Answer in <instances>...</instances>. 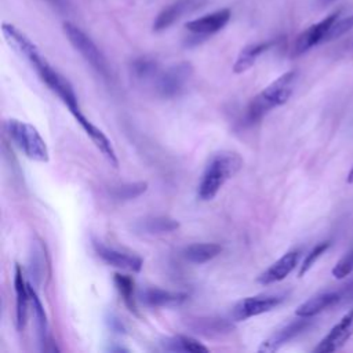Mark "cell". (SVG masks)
Returning <instances> with one entry per match:
<instances>
[{
  "instance_id": "26",
  "label": "cell",
  "mask_w": 353,
  "mask_h": 353,
  "mask_svg": "<svg viewBox=\"0 0 353 353\" xmlns=\"http://www.w3.org/2000/svg\"><path fill=\"white\" fill-rule=\"evenodd\" d=\"M32 254H30V263H29V272L33 277L34 285H39L44 277L46 273V251L41 241H34L32 244Z\"/></svg>"
},
{
  "instance_id": "8",
  "label": "cell",
  "mask_w": 353,
  "mask_h": 353,
  "mask_svg": "<svg viewBox=\"0 0 353 353\" xmlns=\"http://www.w3.org/2000/svg\"><path fill=\"white\" fill-rule=\"evenodd\" d=\"M92 247L97 255L110 266L119 268L125 272H132V273H138L143 266V261L141 256L123 252L120 250H116L113 247H109L101 243L99 240H92Z\"/></svg>"
},
{
  "instance_id": "1",
  "label": "cell",
  "mask_w": 353,
  "mask_h": 353,
  "mask_svg": "<svg viewBox=\"0 0 353 353\" xmlns=\"http://www.w3.org/2000/svg\"><path fill=\"white\" fill-rule=\"evenodd\" d=\"M1 30L6 40L30 63V66L34 69L40 80L54 94L58 95V98L68 106L69 112L72 114L80 112L81 109L73 85L65 76H62L57 69L52 68V65L39 51L36 44L25 33H22L18 28H15L11 23H3Z\"/></svg>"
},
{
  "instance_id": "18",
  "label": "cell",
  "mask_w": 353,
  "mask_h": 353,
  "mask_svg": "<svg viewBox=\"0 0 353 353\" xmlns=\"http://www.w3.org/2000/svg\"><path fill=\"white\" fill-rule=\"evenodd\" d=\"M338 302H341L339 291L321 292V294H317V295L312 296L310 299H307L302 305H299L295 310V314L298 317H313V316L319 314L320 312L334 306Z\"/></svg>"
},
{
  "instance_id": "27",
  "label": "cell",
  "mask_w": 353,
  "mask_h": 353,
  "mask_svg": "<svg viewBox=\"0 0 353 353\" xmlns=\"http://www.w3.org/2000/svg\"><path fill=\"white\" fill-rule=\"evenodd\" d=\"M131 72L139 80L156 79L159 74V63L153 58L141 57L132 61Z\"/></svg>"
},
{
  "instance_id": "25",
  "label": "cell",
  "mask_w": 353,
  "mask_h": 353,
  "mask_svg": "<svg viewBox=\"0 0 353 353\" xmlns=\"http://www.w3.org/2000/svg\"><path fill=\"white\" fill-rule=\"evenodd\" d=\"M113 283L116 285V290L119 291L120 296L123 298L124 305L128 307V310L137 313V302H135V287L134 280L121 273H116L113 277Z\"/></svg>"
},
{
  "instance_id": "15",
  "label": "cell",
  "mask_w": 353,
  "mask_h": 353,
  "mask_svg": "<svg viewBox=\"0 0 353 353\" xmlns=\"http://www.w3.org/2000/svg\"><path fill=\"white\" fill-rule=\"evenodd\" d=\"M204 0H175L174 3H171L168 7L163 8L157 14V17L153 22V30L154 32L165 30L172 23H175L183 14L190 12V11L196 10L197 7H200V4Z\"/></svg>"
},
{
  "instance_id": "6",
  "label": "cell",
  "mask_w": 353,
  "mask_h": 353,
  "mask_svg": "<svg viewBox=\"0 0 353 353\" xmlns=\"http://www.w3.org/2000/svg\"><path fill=\"white\" fill-rule=\"evenodd\" d=\"M192 74L193 66L190 62H178L171 65L164 72H160L154 79L156 92L161 98H175L185 91Z\"/></svg>"
},
{
  "instance_id": "34",
  "label": "cell",
  "mask_w": 353,
  "mask_h": 353,
  "mask_svg": "<svg viewBox=\"0 0 353 353\" xmlns=\"http://www.w3.org/2000/svg\"><path fill=\"white\" fill-rule=\"evenodd\" d=\"M349 183H353V167H352V170H350V172H349V175H347V179H346Z\"/></svg>"
},
{
  "instance_id": "4",
  "label": "cell",
  "mask_w": 353,
  "mask_h": 353,
  "mask_svg": "<svg viewBox=\"0 0 353 353\" xmlns=\"http://www.w3.org/2000/svg\"><path fill=\"white\" fill-rule=\"evenodd\" d=\"M4 128L10 141L28 159L40 163L50 160L48 146L34 125L18 119H8Z\"/></svg>"
},
{
  "instance_id": "22",
  "label": "cell",
  "mask_w": 353,
  "mask_h": 353,
  "mask_svg": "<svg viewBox=\"0 0 353 353\" xmlns=\"http://www.w3.org/2000/svg\"><path fill=\"white\" fill-rule=\"evenodd\" d=\"M161 349L167 352H192V353H207L210 349L197 339L188 335L167 336L161 342Z\"/></svg>"
},
{
  "instance_id": "17",
  "label": "cell",
  "mask_w": 353,
  "mask_h": 353,
  "mask_svg": "<svg viewBox=\"0 0 353 353\" xmlns=\"http://www.w3.org/2000/svg\"><path fill=\"white\" fill-rule=\"evenodd\" d=\"M14 288H15V324L17 330L22 331L26 325L28 320V310L30 303L29 295V285L25 280L21 266L15 265V276H14Z\"/></svg>"
},
{
  "instance_id": "19",
  "label": "cell",
  "mask_w": 353,
  "mask_h": 353,
  "mask_svg": "<svg viewBox=\"0 0 353 353\" xmlns=\"http://www.w3.org/2000/svg\"><path fill=\"white\" fill-rule=\"evenodd\" d=\"M222 252V247L216 243H194L183 248V258L196 265L205 263Z\"/></svg>"
},
{
  "instance_id": "5",
  "label": "cell",
  "mask_w": 353,
  "mask_h": 353,
  "mask_svg": "<svg viewBox=\"0 0 353 353\" xmlns=\"http://www.w3.org/2000/svg\"><path fill=\"white\" fill-rule=\"evenodd\" d=\"M63 32L70 41V44L74 47V50L84 58V61L105 80L110 79V68L109 63L102 54V51L98 48V46L92 41V39L83 32L79 26L74 23L65 21L62 23Z\"/></svg>"
},
{
  "instance_id": "7",
  "label": "cell",
  "mask_w": 353,
  "mask_h": 353,
  "mask_svg": "<svg viewBox=\"0 0 353 353\" xmlns=\"http://www.w3.org/2000/svg\"><path fill=\"white\" fill-rule=\"evenodd\" d=\"M281 295H256L240 299L232 309V320L244 321L247 319L273 310L283 302Z\"/></svg>"
},
{
  "instance_id": "28",
  "label": "cell",
  "mask_w": 353,
  "mask_h": 353,
  "mask_svg": "<svg viewBox=\"0 0 353 353\" xmlns=\"http://www.w3.org/2000/svg\"><path fill=\"white\" fill-rule=\"evenodd\" d=\"M148 190V183L146 182H130V183H123L120 186H116L112 189V196L116 200L127 201V200H134L143 194Z\"/></svg>"
},
{
  "instance_id": "21",
  "label": "cell",
  "mask_w": 353,
  "mask_h": 353,
  "mask_svg": "<svg viewBox=\"0 0 353 353\" xmlns=\"http://www.w3.org/2000/svg\"><path fill=\"white\" fill-rule=\"evenodd\" d=\"M272 46L270 41H261V43H254V44H248L245 46L237 55L236 62L233 65V72L234 73H243L245 70H248L251 66H254V63L256 62V59L265 52L268 51V48Z\"/></svg>"
},
{
  "instance_id": "20",
  "label": "cell",
  "mask_w": 353,
  "mask_h": 353,
  "mask_svg": "<svg viewBox=\"0 0 353 353\" xmlns=\"http://www.w3.org/2000/svg\"><path fill=\"white\" fill-rule=\"evenodd\" d=\"M29 285V295H30V306H32V313L34 319V325L37 331L39 341L46 350V343H48V323H47V314L44 310V306L36 292V288L33 287L32 283H28Z\"/></svg>"
},
{
  "instance_id": "31",
  "label": "cell",
  "mask_w": 353,
  "mask_h": 353,
  "mask_svg": "<svg viewBox=\"0 0 353 353\" xmlns=\"http://www.w3.org/2000/svg\"><path fill=\"white\" fill-rule=\"evenodd\" d=\"M353 270V250H350L345 256H342L332 269V276L336 279H343Z\"/></svg>"
},
{
  "instance_id": "10",
  "label": "cell",
  "mask_w": 353,
  "mask_h": 353,
  "mask_svg": "<svg viewBox=\"0 0 353 353\" xmlns=\"http://www.w3.org/2000/svg\"><path fill=\"white\" fill-rule=\"evenodd\" d=\"M353 334V309L336 323L314 347L316 353H331L342 347Z\"/></svg>"
},
{
  "instance_id": "2",
  "label": "cell",
  "mask_w": 353,
  "mask_h": 353,
  "mask_svg": "<svg viewBox=\"0 0 353 353\" xmlns=\"http://www.w3.org/2000/svg\"><path fill=\"white\" fill-rule=\"evenodd\" d=\"M243 165L239 153L223 150L215 153L207 163L197 185V197L203 201L214 199L228 179H230Z\"/></svg>"
},
{
  "instance_id": "29",
  "label": "cell",
  "mask_w": 353,
  "mask_h": 353,
  "mask_svg": "<svg viewBox=\"0 0 353 353\" xmlns=\"http://www.w3.org/2000/svg\"><path fill=\"white\" fill-rule=\"evenodd\" d=\"M352 28H353V15L343 17V18H341V15H339L335 19V22L331 25V28H330V30L325 36V41H331V40H335V39L341 37L342 34H345Z\"/></svg>"
},
{
  "instance_id": "9",
  "label": "cell",
  "mask_w": 353,
  "mask_h": 353,
  "mask_svg": "<svg viewBox=\"0 0 353 353\" xmlns=\"http://www.w3.org/2000/svg\"><path fill=\"white\" fill-rule=\"evenodd\" d=\"M341 15V11H335L330 15H327L324 19H321L317 23H313L306 30H303L294 44V55H302L314 46L324 43L325 36L331 28V25L335 22V19Z\"/></svg>"
},
{
  "instance_id": "23",
  "label": "cell",
  "mask_w": 353,
  "mask_h": 353,
  "mask_svg": "<svg viewBox=\"0 0 353 353\" xmlns=\"http://www.w3.org/2000/svg\"><path fill=\"white\" fill-rule=\"evenodd\" d=\"M135 228L142 233L161 234V233H170L176 230L179 228V222L170 216H149L139 221L135 225Z\"/></svg>"
},
{
  "instance_id": "12",
  "label": "cell",
  "mask_w": 353,
  "mask_h": 353,
  "mask_svg": "<svg viewBox=\"0 0 353 353\" xmlns=\"http://www.w3.org/2000/svg\"><path fill=\"white\" fill-rule=\"evenodd\" d=\"M74 117V120L77 121V124L83 128V131L87 134V137L92 141V143L101 150V153L106 157V160L113 165L117 167L119 165V159L116 154V150L110 142V139L103 134V131L101 128H98L95 124H92L84 114L83 112H77L74 114H72Z\"/></svg>"
},
{
  "instance_id": "32",
  "label": "cell",
  "mask_w": 353,
  "mask_h": 353,
  "mask_svg": "<svg viewBox=\"0 0 353 353\" xmlns=\"http://www.w3.org/2000/svg\"><path fill=\"white\" fill-rule=\"evenodd\" d=\"M341 302H352L353 301V281H350L345 288L339 291Z\"/></svg>"
},
{
  "instance_id": "24",
  "label": "cell",
  "mask_w": 353,
  "mask_h": 353,
  "mask_svg": "<svg viewBox=\"0 0 353 353\" xmlns=\"http://www.w3.org/2000/svg\"><path fill=\"white\" fill-rule=\"evenodd\" d=\"M193 330L196 332L204 334L207 336L210 335H223L229 334L233 328L232 323L223 320V319H196L193 320Z\"/></svg>"
},
{
  "instance_id": "30",
  "label": "cell",
  "mask_w": 353,
  "mask_h": 353,
  "mask_svg": "<svg viewBox=\"0 0 353 353\" xmlns=\"http://www.w3.org/2000/svg\"><path fill=\"white\" fill-rule=\"evenodd\" d=\"M328 247H330V241H323V243H319L317 245H314L312 250H310V252L305 256V259H303V262H302V265H301V269H299V277H302L305 273H307L309 272V269L314 265V262L328 250Z\"/></svg>"
},
{
  "instance_id": "35",
  "label": "cell",
  "mask_w": 353,
  "mask_h": 353,
  "mask_svg": "<svg viewBox=\"0 0 353 353\" xmlns=\"http://www.w3.org/2000/svg\"><path fill=\"white\" fill-rule=\"evenodd\" d=\"M321 3H330V1H334V0H320Z\"/></svg>"
},
{
  "instance_id": "11",
  "label": "cell",
  "mask_w": 353,
  "mask_h": 353,
  "mask_svg": "<svg viewBox=\"0 0 353 353\" xmlns=\"http://www.w3.org/2000/svg\"><path fill=\"white\" fill-rule=\"evenodd\" d=\"M309 319L310 317H299L298 320H294V321L285 324L284 327H281L280 330L274 331L268 339H265L262 342L258 352H269L270 353V352L279 350L283 345H285L287 342H290L299 334L305 332L312 325V321Z\"/></svg>"
},
{
  "instance_id": "13",
  "label": "cell",
  "mask_w": 353,
  "mask_h": 353,
  "mask_svg": "<svg viewBox=\"0 0 353 353\" xmlns=\"http://www.w3.org/2000/svg\"><path fill=\"white\" fill-rule=\"evenodd\" d=\"M230 19V10L229 8H222L218 11H214L211 14L203 15L200 18L192 19L185 23V28L196 36L205 37L210 34H214L223 29L226 23Z\"/></svg>"
},
{
  "instance_id": "33",
  "label": "cell",
  "mask_w": 353,
  "mask_h": 353,
  "mask_svg": "<svg viewBox=\"0 0 353 353\" xmlns=\"http://www.w3.org/2000/svg\"><path fill=\"white\" fill-rule=\"evenodd\" d=\"M51 6H54L55 8H58V10H61V11H63V10H66L68 8V0H47Z\"/></svg>"
},
{
  "instance_id": "3",
  "label": "cell",
  "mask_w": 353,
  "mask_h": 353,
  "mask_svg": "<svg viewBox=\"0 0 353 353\" xmlns=\"http://www.w3.org/2000/svg\"><path fill=\"white\" fill-rule=\"evenodd\" d=\"M295 80H296V72L290 70L283 73L280 77L272 81L266 88H263L248 103L244 113V123L254 124L274 108L285 103L294 91Z\"/></svg>"
},
{
  "instance_id": "14",
  "label": "cell",
  "mask_w": 353,
  "mask_h": 353,
  "mask_svg": "<svg viewBox=\"0 0 353 353\" xmlns=\"http://www.w3.org/2000/svg\"><path fill=\"white\" fill-rule=\"evenodd\" d=\"M301 256L299 250H292L285 252L281 258H279L276 262H273L266 270H263L258 277L256 281L262 285H269L277 281H281L285 279L298 265Z\"/></svg>"
},
{
  "instance_id": "16",
  "label": "cell",
  "mask_w": 353,
  "mask_h": 353,
  "mask_svg": "<svg viewBox=\"0 0 353 353\" xmlns=\"http://www.w3.org/2000/svg\"><path fill=\"white\" fill-rule=\"evenodd\" d=\"M189 295L186 292L170 291L163 288H145L139 292V299L145 306L149 307H172L182 305Z\"/></svg>"
}]
</instances>
